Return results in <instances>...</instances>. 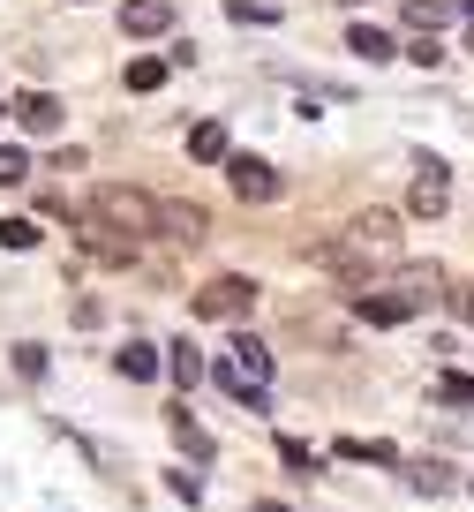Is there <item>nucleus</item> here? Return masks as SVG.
<instances>
[{
	"mask_svg": "<svg viewBox=\"0 0 474 512\" xmlns=\"http://www.w3.org/2000/svg\"><path fill=\"white\" fill-rule=\"evenodd\" d=\"M76 234H83V249H91V256L128 264V256L143 249V234H158V204L143 189H98L91 211L76 219Z\"/></svg>",
	"mask_w": 474,
	"mask_h": 512,
	"instance_id": "1",
	"label": "nucleus"
},
{
	"mask_svg": "<svg viewBox=\"0 0 474 512\" xmlns=\"http://www.w3.org/2000/svg\"><path fill=\"white\" fill-rule=\"evenodd\" d=\"M256 309V287L249 279H211V287H196V317H211V324H234V317H249Z\"/></svg>",
	"mask_w": 474,
	"mask_h": 512,
	"instance_id": "2",
	"label": "nucleus"
},
{
	"mask_svg": "<svg viewBox=\"0 0 474 512\" xmlns=\"http://www.w3.org/2000/svg\"><path fill=\"white\" fill-rule=\"evenodd\" d=\"M226 181H234L241 204H271V196H279V166L249 159V151H226Z\"/></svg>",
	"mask_w": 474,
	"mask_h": 512,
	"instance_id": "3",
	"label": "nucleus"
},
{
	"mask_svg": "<svg viewBox=\"0 0 474 512\" xmlns=\"http://www.w3.org/2000/svg\"><path fill=\"white\" fill-rule=\"evenodd\" d=\"M444 204H452V166H444V159H422L407 211H414V219H444Z\"/></svg>",
	"mask_w": 474,
	"mask_h": 512,
	"instance_id": "4",
	"label": "nucleus"
},
{
	"mask_svg": "<svg viewBox=\"0 0 474 512\" xmlns=\"http://www.w3.org/2000/svg\"><path fill=\"white\" fill-rule=\"evenodd\" d=\"M61 121H68V106L53 91H23L16 98V128L23 136H61Z\"/></svg>",
	"mask_w": 474,
	"mask_h": 512,
	"instance_id": "5",
	"label": "nucleus"
},
{
	"mask_svg": "<svg viewBox=\"0 0 474 512\" xmlns=\"http://www.w3.org/2000/svg\"><path fill=\"white\" fill-rule=\"evenodd\" d=\"M121 31L128 38H166V31H174V0H128Z\"/></svg>",
	"mask_w": 474,
	"mask_h": 512,
	"instance_id": "6",
	"label": "nucleus"
},
{
	"mask_svg": "<svg viewBox=\"0 0 474 512\" xmlns=\"http://www.w3.org/2000/svg\"><path fill=\"white\" fill-rule=\"evenodd\" d=\"M158 234H166V241H181V249H196V241L211 234V219H204L196 204H158Z\"/></svg>",
	"mask_w": 474,
	"mask_h": 512,
	"instance_id": "7",
	"label": "nucleus"
},
{
	"mask_svg": "<svg viewBox=\"0 0 474 512\" xmlns=\"http://www.w3.org/2000/svg\"><path fill=\"white\" fill-rule=\"evenodd\" d=\"M226 362H234V369H241L249 384H264V392H271V347H264V339L234 332V339H226Z\"/></svg>",
	"mask_w": 474,
	"mask_h": 512,
	"instance_id": "8",
	"label": "nucleus"
},
{
	"mask_svg": "<svg viewBox=\"0 0 474 512\" xmlns=\"http://www.w3.org/2000/svg\"><path fill=\"white\" fill-rule=\"evenodd\" d=\"M354 309H362V324H407L414 317V302H407V294H354Z\"/></svg>",
	"mask_w": 474,
	"mask_h": 512,
	"instance_id": "9",
	"label": "nucleus"
},
{
	"mask_svg": "<svg viewBox=\"0 0 474 512\" xmlns=\"http://www.w3.org/2000/svg\"><path fill=\"white\" fill-rule=\"evenodd\" d=\"M226 151H234V144H226V121H196V128H189V159L226 166Z\"/></svg>",
	"mask_w": 474,
	"mask_h": 512,
	"instance_id": "10",
	"label": "nucleus"
},
{
	"mask_svg": "<svg viewBox=\"0 0 474 512\" xmlns=\"http://www.w3.org/2000/svg\"><path fill=\"white\" fill-rule=\"evenodd\" d=\"M347 234L362 241V249H392V241H399V219H392V211H362Z\"/></svg>",
	"mask_w": 474,
	"mask_h": 512,
	"instance_id": "11",
	"label": "nucleus"
},
{
	"mask_svg": "<svg viewBox=\"0 0 474 512\" xmlns=\"http://www.w3.org/2000/svg\"><path fill=\"white\" fill-rule=\"evenodd\" d=\"M452 16H467L459 0H407V23H414V31H444Z\"/></svg>",
	"mask_w": 474,
	"mask_h": 512,
	"instance_id": "12",
	"label": "nucleus"
},
{
	"mask_svg": "<svg viewBox=\"0 0 474 512\" xmlns=\"http://www.w3.org/2000/svg\"><path fill=\"white\" fill-rule=\"evenodd\" d=\"M347 46L362 53V61H392V53H399V46H392V31H377V23H354Z\"/></svg>",
	"mask_w": 474,
	"mask_h": 512,
	"instance_id": "13",
	"label": "nucleus"
},
{
	"mask_svg": "<svg viewBox=\"0 0 474 512\" xmlns=\"http://www.w3.org/2000/svg\"><path fill=\"white\" fill-rule=\"evenodd\" d=\"M166 76H174V61H158V53H136V61H128V91H158Z\"/></svg>",
	"mask_w": 474,
	"mask_h": 512,
	"instance_id": "14",
	"label": "nucleus"
},
{
	"mask_svg": "<svg viewBox=\"0 0 474 512\" xmlns=\"http://www.w3.org/2000/svg\"><path fill=\"white\" fill-rule=\"evenodd\" d=\"M166 369H174L181 392H189V384H204V354H196L189 339H181V347H166Z\"/></svg>",
	"mask_w": 474,
	"mask_h": 512,
	"instance_id": "15",
	"label": "nucleus"
},
{
	"mask_svg": "<svg viewBox=\"0 0 474 512\" xmlns=\"http://www.w3.org/2000/svg\"><path fill=\"white\" fill-rule=\"evenodd\" d=\"M113 369H121L128 384H151L158 377V354L151 347H121V354H113Z\"/></svg>",
	"mask_w": 474,
	"mask_h": 512,
	"instance_id": "16",
	"label": "nucleus"
},
{
	"mask_svg": "<svg viewBox=\"0 0 474 512\" xmlns=\"http://www.w3.org/2000/svg\"><path fill=\"white\" fill-rule=\"evenodd\" d=\"M31 151H23V144H0V189H23V181H31Z\"/></svg>",
	"mask_w": 474,
	"mask_h": 512,
	"instance_id": "17",
	"label": "nucleus"
},
{
	"mask_svg": "<svg viewBox=\"0 0 474 512\" xmlns=\"http://www.w3.org/2000/svg\"><path fill=\"white\" fill-rule=\"evenodd\" d=\"M166 430H174V437H181V445H189V452H196V460H211V437H204V430H196V415H189V407H174V415H166Z\"/></svg>",
	"mask_w": 474,
	"mask_h": 512,
	"instance_id": "18",
	"label": "nucleus"
},
{
	"mask_svg": "<svg viewBox=\"0 0 474 512\" xmlns=\"http://www.w3.org/2000/svg\"><path fill=\"white\" fill-rule=\"evenodd\" d=\"M399 294H407L414 309H422V302H437V272H422V264H407V272H399Z\"/></svg>",
	"mask_w": 474,
	"mask_h": 512,
	"instance_id": "19",
	"label": "nucleus"
},
{
	"mask_svg": "<svg viewBox=\"0 0 474 512\" xmlns=\"http://www.w3.org/2000/svg\"><path fill=\"white\" fill-rule=\"evenodd\" d=\"M407 482L437 497V490H452V467H444V460H422V467H407Z\"/></svg>",
	"mask_w": 474,
	"mask_h": 512,
	"instance_id": "20",
	"label": "nucleus"
},
{
	"mask_svg": "<svg viewBox=\"0 0 474 512\" xmlns=\"http://www.w3.org/2000/svg\"><path fill=\"white\" fill-rule=\"evenodd\" d=\"M0 241L8 249H38V219H0Z\"/></svg>",
	"mask_w": 474,
	"mask_h": 512,
	"instance_id": "21",
	"label": "nucleus"
},
{
	"mask_svg": "<svg viewBox=\"0 0 474 512\" xmlns=\"http://www.w3.org/2000/svg\"><path fill=\"white\" fill-rule=\"evenodd\" d=\"M279 460H286V467H294V475H316V452H309V445H301V437H279Z\"/></svg>",
	"mask_w": 474,
	"mask_h": 512,
	"instance_id": "22",
	"label": "nucleus"
},
{
	"mask_svg": "<svg viewBox=\"0 0 474 512\" xmlns=\"http://www.w3.org/2000/svg\"><path fill=\"white\" fill-rule=\"evenodd\" d=\"M226 16L234 23H279V8H264V0H226Z\"/></svg>",
	"mask_w": 474,
	"mask_h": 512,
	"instance_id": "23",
	"label": "nucleus"
},
{
	"mask_svg": "<svg viewBox=\"0 0 474 512\" xmlns=\"http://www.w3.org/2000/svg\"><path fill=\"white\" fill-rule=\"evenodd\" d=\"M16 377H23V384L46 377V347H16Z\"/></svg>",
	"mask_w": 474,
	"mask_h": 512,
	"instance_id": "24",
	"label": "nucleus"
},
{
	"mask_svg": "<svg viewBox=\"0 0 474 512\" xmlns=\"http://www.w3.org/2000/svg\"><path fill=\"white\" fill-rule=\"evenodd\" d=\"M437 400H452V407H474V377H437Z\"/></svg>",
	"mask_w": 474,
	"mask_h": 512,
	"instance_id": "25",
	"label": "nucleus"
},
{
	"mask_svg": "<svg viewBox=\"0 0 474 512\" xmlns=\"http://www.w3.org/2000/svg\"><path fill=\"white\" fill-rule=\"evenodd\" d=\"M407 53H414V61H422V68H437V61H444V46H437V31H422V38H414V46H407Z\"/></svg>",
	"mask_w": 474,
	"mask_h": 512,
	"instance_id": "26",
	"label": "nucleus"
},
{
	"mask_svg": "<svg viewBox=\"0 0 474 512\" xmlns=\"http://www.w3.org/2000/svg\"><path fill=\"white\" fill-rule=\"evenodd\" d=\"M166 490H174V497H189V505H196V497H204V482H196V475H181V467H174V475H166Z\"/></svg>",
	"mask_w": 474,
	"mask_h": 512,
	"instance_id": "27",
	"label": "nucleus"
},
{
	"mask_svg": "<svg viewBox=\"0 0 474 512\" xmlns=\"http://www.w3.org/2000/svg\"><path fill=\"white\" fill-rule=\"evenodd\" d=\"M459 309H467V317H474V287H467V294H459Z\"/></svg>",
	"mask_w": 474,
	"mask_h": 512,
	"instance_id": "28",
	"label": "nucleus"
},
{
	"mask_svg": "<svg viewBox=\"0 0 474 512\" xmlns=\"http://www.w3.org/2000/svg\"><path fill=\"white\" fill-rule=\"evenodd\" d=\"M256 512H286V505H271V497H264V505H256Z\"/></svg>",
	"mask_w": 474,
	"mask_h": 512,
	"instance_id": "29",
	"label": "nucleus"
}]
</instances>
